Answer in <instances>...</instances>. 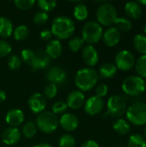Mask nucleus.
I'll return each mask as SVG.
<instances>
[{"instance_id": "1", "label": "nucleus", "mask_w": 146, "mask_h": 147, "mask_svg": "<svg viewBox=\"0 0 146 147\" xmlns=\"http://www.w3.org/2000/svg\"><path fill=\"white\" fill-rule=\"evenodd\" d=\"M99 75L97 71L90 67L80 69L75 75V84L78 90L89 91L92 90L98 82Z\"/></svg>"}, {"instance_id": "2", "label": "nucleus", "mask_w": 146, "mask_h": 147, "mask_svg": "<svg viewBox=\"0 0 146 147\" xmlns=\"http://www.w3.org/2000/svg\"><path fill=\"white\" fill-rule=\"evenodd\" d=\"M51 32L59 40L70 38L75 32V23L68 16H60L56 17L52 23Z\"/></svg>"}, {"instance_id": "3", "label": "nucleus", "mask_w": 146, "mask_h": 147, "mask_svg": "<svg viewBox=\"0 0 146 147\" xmlns=\"http://www.w3.org/2000/svg\"><path fill=\"white\" fill-rule=\"evenodd\" d=\"M96 16L97 22L102 26H112L114 24L118 13L116 8L109 3H102L96 9Z\"/></svg>"}, {"instance_id": "4", "label": "nucleus", "mask_w": 146, "mask_h": 147, "mask_svg": "<svg viewBox=\"0 0 146 147\" xmlns=\"http://www.w3.org/2000/svg\"><path fill=\"white\" fill-rule=\"evenodd\" d=\"M35 124L37 128L45 134L53 133L59 126V118L50 111H43L39 114L36 118Z\"/></svg>"}, {"instance_id": "5", "label": "nucleus", "mask_w": 146, "mask_h": 147, "mask_svg": "<svg viewBox=\"0 0 146 147\" xmlns=\"http://www.w3.org/2000/svg\"><path fill=\"white\" fill-rule=\"evenodd\" d=\"M126 119L128 122L135 126H143L146 124V103L138 102L133 103L126 109Z\"/></svg>"}, {"instance_id": "6", "label": "nucleus", "mask_w": 146, "mask_h": 147, "mask_svg": "<svg viewBox=\"0 0 146 147\" xmlns=\"http://www.w3.org/2000/svg\"><path fill=\"white\" fill-rule=\"evenodd\" d=\"M103 34L102 27L95 21L88 22L82 29V38L89 45L97 43L101 40Z\"/></svg>"}, {"instance_id": "7", "label": "nucleus", "mask_w": 146, "mask_h": 147, "mask_svg": "<svg viewBox=\"0 0 146 147\" xmlns=\"http://www.w3.org/2000/svg\"><path fill=\"white\" fill-rule=\"evenodd\" d=\"M122 90L127 96H138L145 91V82L139 76H130L123 81Z\"/></svg>"}, {"instance_id": "8", "label": "nucleus", "mask_w": 146, "mask_h": 147, "mask_svg": "<svg viewBox=\"0 0 146 147\" xmlns=\"http://www.w3.org/2000/svg\"><path fill=\"white\" fill-rule=\"evenodd\" d=\"M107 113L111 117L120 118L126 112V102L125 98L120 95L111 96L107 103Z\"/></svg>"}, {"instance_id": "9", "label": "nucleus", "mask_w": 146, "mask_h": 147, "mask_svg": "<svg viewBox=\"0 0 146 147\" xmlns=\"http://www.w3.org/2000/svg\"><path fill=\"white\" fill-rule=\"evenodd\" d=\"M114 63L117 69L123 71H127L133 69L135 65V58L130 51L121 50L116 54Z\"/></svg>"}, {"instance_id": "10", "label": "nucleus", "mask_w": 146, "mask_h": 147, "mask_svg": "<svg viewBox=\"0 0 146 147\" xmlns=\"http://www.w3.org/2000/svg\"><path fill=\"white\" fill-rule=\"evenodd\" d=\"M46 78L57 86L65 85L68 80L67 72L60 66H52L46 72Z\"/></svg>"}, {"instance_id": "11", "label": "nucleus", "mask_w": 146, "mask_h": 147, "mask_svg": "<svg viewBox=\"0 0 146 147\" xmlns=\"http://www.w3.org/2000/svg\"><path fill=\"white\" fill-rule=\"evenodd\" d=\"M104 107V102L102 98L96 96L89 97L84 103V111L89 115L94 116L102 112Z\"/></svg>"}, {"instance_id": "12", "label": "nucleus", "mask_w": 146, "mask_h": 147, "mask_svg": "<svg viewBox=\"0 0 146 147\" xmlns=\"http://www.w3.org/2000/svg\"><path fill=\"white\" fill-rule=\"evenodd\" d=\"M28 107L30 110L34 114L42 113L46 106V100L45 96L40 93L33 94L28 99Z\"/></svg>"}, {"instance_id": "13", "label": "nucleus", "mask_w": 146, "mask_h": 147, "mask_svg": "<svg viewBox=\"0 0 146 147\" xmlns=\"http://www.w3.org/2000/svg\"><path fill=\"white\" fill-rule=\"evenodd\" d=\"M59 124L63 130L66 132H73L77 128L79 125V120L75 115L66 113L62 115L59 119Z\"/></svg>"}, {"instance_id": "14", "label": "nucleus", "mask_w": 146, "mask_h": 147, "mask_svg": "<svg viewBox=\"0 0 146 147\" xmlns=\"http://www.w3.org/2000/svg\"><path fill=\"white\" fill-rule=\"evenodd\" d=\"M102 39L107 47H113L120 41L121 34L120 31L118 30L115 27H110L103 32Z\"/></svg>"}, {"instance_id": "15", "label": "nucleus", "mask_w": 146, "mask_h": 147, "mask_svg": "<svg viewBox=\"0 0 146 147\" xmlns=\"http://www.w3.org/2000/svg\"><path fill=\"white\" fill-rule=\"evenodd\" d=\"M85 103V96L83 92L77 90L71 91L67 97L66 104L67 107L71 109H79Z\"/></svg>"}, {"instance_id": "16", "label": "nucleus", "mask_w": 146, "mask_h": 147, "mask_svg": "<svg viewBox=\"0 0 146 147\" xmlns=\"http://www.w3.org/2000/svg\"><path fill=\"white\" fill-rule=\"evenodd\" d=\"M82 57L84 63L89 67L96 65L99 61L98 52L92 45H87L83 47L82 51Z\"/></svg>"}, {"instance_id": "17", "label": "nucleus", "mask_w": 146, "mask_h": 147, "mask_svg": "<svg viewBox=\"0 0 146 147\" xmlns=\"http://www.w3.org/2000/svg\"><path fill=\"white\" fill-rule=\"evenodd\" d=\"M5 121L7 124L11 127H17L22 124L24 121V114L19 109H10L5 116Z\"/></svg>"}, {"instance_id": "18", "label": "nucleus", "mask_w": 146, "mask_h": 147, "mask_svg": "<svg viewBox=\"0 0 146 147\" xmlns=\"http://www.w3.org/2000/svg\"><path fill=\"white\" fill-rule=\"evenodd\" d=\"M21 139V132L17 127H8L2 134V140L4 144L12 146L19 142Z\"/></svg>"}, {"instance_id": "19", "label": "nucleus", "mask_w": 146, "mask_h": 147, "mask_svg": "<svg viewBox=\"0 0 146 147\" xmlns=\"http://www.w3.org/2000/svg\"><path fill=\"white\" fill-rule=\"evenodd\" d=\"M51 63V59L46 54L45 50H39L35 53L34 61L31 66L34 71L46 69Z\"/></svg>"}, {"instance_id": "20", "label": "nucleus", "mask_w": 146, "mask_h": 147, "mask_svg": "<svg viewBox=\"0 0 146 147\" xmlns=\"http://www.w3.org/2000/svg\"><path fill=\"white\" fill-rule=\"evenodd\" d=\"M45 52L46 53L50 59H58L59 57H60L63 52V47L60 41L59 40H50L46 45Z\"/></svg>"}, {"instance_id": "21", "label": "nucleus", "mask_w": 146, "mask_h": 147, "mask_svg": "<svg viewBox=\"0 0 146 147\" xmlns=\"http://www.w3.org/2000/svg\"><path fill=\"white\" fill-rule=\"evenodd\" d=\"M125 12L128 17L132 19H138L142 15V8L138 2L130 1L125 5Z\"/></svg>"}, {"instance_id": "22", "label": "nucleus", "mask_w": 146, "mask_h": 147, "mask_svg": "<svg viewBox=\"0 0 146 147\" xmlns=\"http://www.w3.org/2000/svg\"><path fill=\"white\" fill-rule=\"evenodd\" d=\"M13 23L8 17L0 16V37L9 38L13 34Z\"/></svg>"}, {"instance_id": "23", "label": "nucleus", "mask_w": 146, "mask_h": 147, "mask_svg": "<svg viewBox=\"0 0 146 147\" xmlns=\"http://www.w3.org/2000/svg\"><path fill=\"white\" fill-rule=\"evenodd\" d=\"M113 128L120 135H126L131 131V126L129 122L122 118H119L114 122Z\"/></svg>"}, {"instance_id": "24", "label": "nucleus", "mask_w": 146, "mask_h": 147, "mask_svg": "<svg viewBox=\"0 0 146 147\" xmlns=\"http://www.w3.org/2000/svg\"><path fill=\"white\" fill-rule=\"evenodd\" d=\"M117 68L113 63H105L99 68L98 75L102 78H111L117 73Z\"/></svg>"}, {"instance_id": "25", "label": "nucleus", "mask_w": 146, "mask_h": 147, "mask_svg": "<svg viewBox=\"0 0 146 147\" xmlns=\"http://www.w3.org/2000/svg\"><path fill=\"white\" fill-rule=\"evenodd\" d=\"M73 16L78 21H84L89 16V10L85 4L79 3H77L73 9Z\"/></svg>"}, {"instance_id": "26", "label": "nucleus", "mask_w": 146, "mask_h": 147, "mask_svg": "<svg viewBox=\"0 0 146 147\" xmlns=\"http://www.w3.org/2000/svg\"><path fill=\"white\" fill-rule=\"evenodd\" d=\"M133 46L139 53L146 54V35L138 34L133 38Z\"/></svg>"}, {"instance_id": "27", "label": "nucleus", "mask_w": 146, "mask_h": 147, "mask_svg": "<svg viewBox=\"0 0 146 147\" xmlns=\"http://www.w3.org/2000/svg\"><path fill=\"white\" fill-rule=\"evenodd\" d=\"M29 34V29L26 25H19L14 29L13 32V37L15 40L21 41L28 37Z\"/></svg>"}, {"instance_id": "28", "label": "nucleus", "mask_w": 146, "mask_h": 147, "mask_svg": "<svg viewBox=\"0 0 146 147\" xmlns=\"http://www.w3.org/2000/svg\"><path fill=\"white\" fill-rule=\"evenodd\" d=\"M135 70L139 77L146 78V54L141 55L135 61Z\"/></svg>"}, {"instance_id": "29", "label": "nucleus", "mask_w": 146, "mask_h": 147, "mask_svg": "<svg viewBox=\"0 0 146 147\" xmlns=\"http://www.w3.org/2000/svg\"><path fill=\"white\" fill-rule=\"evenodd\" d=\"M127 147H146L145 139L140 134H133L128 139Z\"/></svg>"}, {"instance_id": "30", "label": "nucleus", "mask_w": 146, "mask_h": 147, "mask_svg": "<svg viewBox=\"0 0 146 147\" xmlns=\"http://www.w3.org/2000/svg\"><path fill=\"white\" fill-rule=\"evenodd\" d=\"M37 127L35 122L34 121H28L22 127V134L27 139H32L37 133Z\"/></svg>"}, {"instance_id": "31", "label": "nucleus", "mask_w": 146, "mask_h": 147, "mask_svg": "<svg viewBox=\"0 0 146 147\" xmlns=\"http://www.w3.org/2000/svg\"><path fill=\"white\" fill-rule=\"evenodd\" d=\"M115 28L120 30V31H124V32H126V31H129L131 30L132 28V22L129 19L126 18V17H117L115 22Z\"/></svg>"}, {"instance_id": "32", "label": "nucleus", "mask_w": 146, "mask_h": 147, "mask_svg": "<svg viewBox=\"0 0 146 147\" xmlns=\"http://www.w3.org/2000/svg\"><path fill=\"white\" fill-rule=\"evenodd\" d=\"M37 4L39 8L40 9L41 11L45 13H48L52 11L56 6H57V2L55 0H39L37 2Z\"/></svg>"}, {"instance_id": "33", "label": "nucleus", "mask_w": 146, "mask_h": 147, "mask_svg": "<svg viewBox=\"0 0 146 147\" xmlns=\"http://www.w3.org/2000/svg\"><path fill=\"white\" fill-rule=\"evenodd\" d=\"M21 57H22V61L26 65H28L32 66L33 64H34V61L35 53L33 50L29 49V48H24L21 52Z\"/></svg>"}, {"instance_id": "34", "label": "nucleus", "mask_w": 146, "mask_h": 147, "mask_svg": "<svg viewBox=\"0 0 146 147\" xmlns=\"http://www.w3.org/2000/svg\"><path fill=\"white\" fill-rule=\"evenodd\" d=\"M75 145H76L75 138L69 134H63L59 140V147H74Z\"/></svg>"}, {"instance_id": "35", "label": "nucleus", "mask_w": 146, "mask_h": 147, "mask_svg": "<svg viewBox=\"0 0 146 147\" xmlns=\"http://www.w3.org/2000/svg\"><path fill=\"white\" fill-rule=\"evenodd\" d=\"M83 43H84V40H83V38L77 36L70 40V41L68 42V46L72 52H77L78 50L82 48V47L83 46Z\"/></svg>"}, {"instance_id": "36", "label": "nucleus", "mask_w": 146, "mask_h": 147, "mask_svg": "<svg viewBox=\"0 0 146 147\" xmlns=\"http://www.w3.org/2000/svg\"><path fill=\"white\" fill-rule=\"evenodd\" d=\"M7 64H8V66L9 67V69H11L13 71H15V70H18L21 67L22 60L17 55L12 54V55H9V57L8 58Z\"/></svg>"}, {"instance_id": "37", "label": "nucleus", "mask_w": 146, "mask_h": 147, "mask_svg": "<svg viewBox=\"0 0 146 147\" xmlns=\"http://www.w3.org/2000/svg\"><path fill=\"white\" fill-rule=\"evenodd\" d=\"M14 3L16 6V8L21 10H28L34 6V4L35 3V1H34V0H15V1H14Z\"/></svg>"}, {"instance_id": "38", "label": "nucleus", "mask_w": 146, "mask_h": 147, "mask_svg": "<svg viewBox=\"0 0 146 147\" xmlns=\"http://www.w3.org/2000/svg\"><path fill=\"white\" fill-rule=\"evenodd\" d=\"M67 104H66V102H64V101H58V102H56L53 105H52V113L54 114V115H64L65 113V111H66V109H67Z\"/></svg>"}, {"instance_id": "39", "label": "nucleus", "mask_w": 146, "mask_h": 147, "mask_svg": "<svg viewBox=\"0 0 146 147\" xmlns=\"http://www.w3.org/2000/svg\"><path fill=\"white\" fill-rule=\"evenodd\" d=\"M58 93V86L49 83L44 89V96H46L48 99H52L54 96H56Z\"/></svg>"}, {"instance_id": "40", "label": "nucleus", "mask_w": 146, "mask_h": 147, "mask_svg": "<svg viewBox=\"0 0 146 147\" xmlns=\"http://www.w3.org/2000/svg\"><path fill=\"white\" fill-rule=\"evenodd\" d=\"M12 51L11 45L3 40H0V58H4L10 54Z\"/></svg>"}, {"instance_id": "41", "label": "nucleus", "mask_w": 146, "mask_h": 147, "mask_svg": "<svg viewBox=\"0 0 146 147\" xmlns=\"http://www.w3.org/2000/svg\"><path fill=\"white\" fill-rule=\"evenodd\" d=\"M34 22L37 25H44L48 21V15L47 13H45L43 11L37 12L34 16Z\"/></svg>"}, {"instance_id": "42", "label": "nucleus", "mask_w": 146, "mask_h": 147, "mask_svg": "<svg viewBox=\"0 0 146 147\" xmlns=\"http://www.w3.org/2000/svg\"><path fill=\"white\" fill-rule=\"evenodd\" d=\"M108 87L106 84H99L96 89V96H98V97H104L108 95Z\"/></svg>"}, {"instance_id": "43", "label": "nucleus", "mask_w": 146, "mask_h": 147, "mask_svg": "<svg viewBox=\"0 0 146 147\" xmlns=\"http://www.w3.org/2000/svg\"><path fill=\"white\" fill-rule=\"evenodd\" d=\"M52 36V34L51 30H48V29H44L40 33V37L44 41L51 40Z\"/></svg>"}, {"instance_id": "44", "label": "nucleus", "mask_w": 146, "mask_h": 147, "mask_svg": "<svg viewBox=\"0 0 146 147\" xmlns=\"http://www.w3.org/2000/svg\"><path fill=\"white\" fill-rule=\"evenodd\" d=\"M81 147H100L99 146V145L96 142V141H94V140H88V141H86V142H84Z\"/></svg>"}, {"instance_id": "45", "label": "nucleus", "mask_w": 146, "mask_h": 147, "mask_svg": "<svg viewBox=\"0 0 146 147\" xmlns=\"http://www.w3.org/2000/svg\"><path fill=\"white\" fill-rule=\"evenodd\" d=\"M6 100V93L4 90H0V102H3Z\"/></svg>"}, {"instance_id": "46", "label": "nucleus", "mask_w": 146, "mask_h": 147, "mask_svg": "<svg viewBox=\"0 0 146 147\" xmlns=\"http://www.w3.org/2000/svg\"><path fill=\"white\" fill-rule=\"evenodd\" d=\"M33 147H52L50 145H48V144H46V143H43V144H38V145H36V146H34Z\"/></svg>"}, {"instance_id": "47", "label": "nucleus", "mask_w": 146, "mask_h": 147, "mask_svg": "<svg viewBox=\"0 0 146 147\" xmlns=\"http://www.w3.org/2000/svg\"><path fill=\"white\" fill-rule=\"evenodd\" d=\"M140 5L142 4V5H146V0H140V1H139L138 2Z\"/></svg>"}, {"instance_id": "48", "label": "nucleus", "mask_w": 146, "mask_h": 147, "mask_svg": "<svg viewBox=\"0 0 146 147\" xmlns=\"http://www.w3.org/2000/svg\"><path fill=\"white\" fill-rule=\"evenodd\" d=\"M144 32L146 34V22L145 23V25H144Z\"/></svg>"}, {"instance_id": "49", "label": "nucleus", "mask_w": 146, "mask_h": 147, "mask_svg": "<svg viewBox=\"0 0 146 147\" xmlns=\"http://www.w3.org/2000/svg\"><path fill=\"white\" fill-rule=\"evenodd\" d=\"M145 138H146V127H145Z\"/></svg>"}, {"instance_id": "50", "label": "nucleus", "mask_w": 146, "mask_h": 147, "mask_svg": "<svg viewBox=\"0 0 146 147\" xmlns=\"http://www.w3.org/2000/svg\"><path fill=\"white\" fill-rule=\"evenodd\" d=\"M145 90H146V83H145Z\"/></svg>"}]
</instances>
